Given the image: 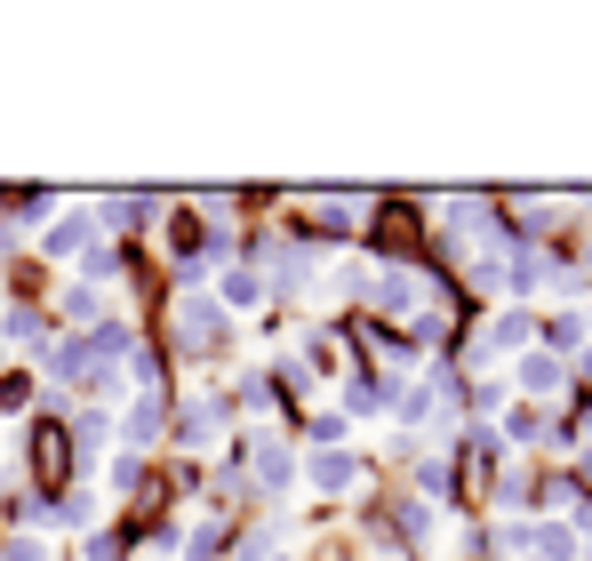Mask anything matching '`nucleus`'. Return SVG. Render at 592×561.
<instances>
[{
  "label": "nucleus",
  "mask_w": 592,
  "mask_h": 561,
  "mask_svg": "<svg viewBox=\"0 0 592 561\" xmlns=\"http://www.w3.org/2000/svg\"><path fill=\"white\" fill-rule=\"evenodd\" d=\"M353 481H361L353 449H321V457H312V489H321V498H336V489H353Z\"/></svg>",
  "instance_id": "4"
},
{
  "label": "nucleus",
  "mask_w": 592,
  "mask_h": 561,
  "mask_svg": "<svg viewBox=\"0 0 592 561\" xmlns=\"http://www.w3.org/2000/svg\"><path fill=\"white\" fill-rule=\"evenodd\" d=\"M520 337H529V321H520V313H497V321H489V345H505V353H512Z\"/></svg>",
  "instance_id": "12"
},
{
  "label": "nucleus",
  "mask_w": 592,
  "mask_h": 561,
  "mask_svg": "<svg viewBox=\"0 0 592 561\" xmlns=\"http://www.w3.org/2000/svg\"><path fill=\"white\" fill-rule=\"evenodd\" d=\"M512 385L537 393V402H552V393H569V370H561V353H520L512 361Z\"/></svg>",
  "instance_id": "2"
},
{
  "label": "nucleus",
  "mask_w": 592,
  "mask_h": 561,
  "mask_svg": "<svg viewBox=\"0 0 592 561\" xmlns=\"http://www.w3.org/2000/svg\"><path fill=\"white\" fill-rule=\"evenodd\" d=\"M0 561H49V546H41V538H17V546L0 553Z\"/></svg>",
  "instance_id": "14"
},
{
  "label": "nucleus",
  "mask_w": 592,
  "mask_h": 561,
  "mask_svg": "<svg viewBox=\"0 0 592 561\" xmlns=\"http://www.w3.org/2000/svg\"><path fill=\"white\" fill-rule=\"evenodd\" d=\"M0 337H9V345H41V321L17 305V313H0Z\"/></svg>",
  "instance_id": "9"
},
{
  "label": "nucleus",
  "mask_w": 592,
  "mask_h": 561,
  "mask_svg": "<svg viewBox=\"0 0 592 561\" xmlns=\"http://www.w3.org/2000/svg\"><path fill=\"white\" fill-rule=\"evenodd\" d=\"M104 434H113V425H104V417H96V409H81V425H73V441H81V449H89V457H96V449H104Z\"/></svg>",
  "instance_id": "13"
},
{
  "label": "nucleus",
  "mask_w": 592,
  "mask_h": 561,
  "mask_svg": "<svg viewBox=\"0 0 592 561\" xmlns=\"http://www.w3.org/2000/svg\"><path fill=\"white\" fill-rule=\"evenodd\" d=\"M537 561H577V530H569V521H537Z\"/></svg>",
  "instance_id": "8"
},
{
  "label": "nucleus",
  "mask_w": 592,
  "mask_h": 561,
  "mask_svg": "<svg viewBox=\"0 0 592 561\" xmlns=\"http://www.w3.org/2000/svg\"><path fill=\"white\" fill-rule=\"evenodd\" d=\"M376 297L393 305V321H416V329H440V289L425 273H385L376 281Z\"/></svg>",
  "instance_id": "1"
},
{
  "label": "nucleus",
  "mask_w": 592,
  "mask_h": 561,
  "mask_svg": "<svg viewBox=\"0 0 592 561\" xmlns=\"http://www.w3.org/2000/svg\"><path fill=\"white\" fill-rule=\"evenodd\" d=\"M177 313H185L177 329H185V345H193V353H208V337H225V305H208V297H185Z\"/></svg>",
  "instance_id": "3"
},
{
  "label": "nucleus",
  "mask_w": 592,
  "mask_h": 561,
  "mask_svg": "<svg viewBox=\"0 0 592 561\" xmlns=\"http://www.w3.org/2000/svg\"><path fill=\"white\" fill-rule=\"evenodd\" d=\"M217 289H225V305H257V297H264V281H257V273H225Z\"/></svg>",
  "instance_id": "11"
},
{
  "label": "nucleus",
  "mask_w": 592,
  "mask_h": 561,
  "mask_svg": "<svg viewBox=\"0 0 592 561\" xmlns=\"http://www.w3.org/2000/svg\"><path fill=\"white\" fill-rule=\"evenodd\" d=\"M81 561H113V538H104V530H96V538L81 546Z\"/></svg>",
  "instance_id": "15"
},
{
  "label": "nucleus",
  "mask_w": 592,
  "mask_h": 561,
  "mask_svg": "<svg viewBox=\"0 0 592 561\" xmlns=\"http://www.w3.org/2000/svg\"><path fill=\"white\" fill-rule=\"evenodd\" d=\"M217 417H225L217 402H193V409L177 417V441H185V449H208V434H217Z\"/></svg>",
  "instance_id": "7"
},
{
  "label": "nucleus",
  "mask_w": 592,
  "mask_h": 561,
  "mask_svg": "<svg viewBox=\"0 0 592 561\" xmlns=\"http://www.w3.org/2000/svg\"><path fill=\"white\" fill-rule=\"evenodd\" d=\"M89 241H96V233H89V217H56V225H49V241H41V249H49V257H81Z\"/></svg>",
  "instance_id": "6"
},
{
  "label": "nucleus",
  "mask_w": 592,
  "mask_h": 561,
  "mask_svg": "<svg viewBox=\"0 0 592 561\" xmlns=\"http://www.w3.org/2000/svg\"><path fill=\"white\" fill-rule=\"evenodd\" d=\"M257 474H264V489H289V449H281V441H264Z\"/></svg>",
  "instance_id": "10"
},
{
  "label": "nucleus",
  "mask_w": 592,
  "mask_h": 561,
  "mask_svg": "<svg viewBox=\"0 0 592 561\" xmlns=\"http://www.w3.org/2000/svg\"><path fill=\"white\" fill-rule=\"evenodd\" d=\"M121 434H128V449H153V434H160V393H136L128 417H121Z\"/></svg>",
  "instance_id": "5"
}]
</instances>
